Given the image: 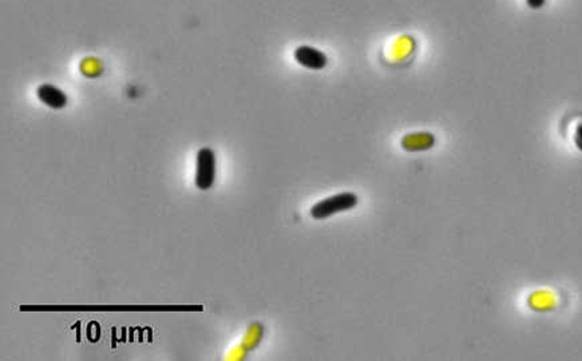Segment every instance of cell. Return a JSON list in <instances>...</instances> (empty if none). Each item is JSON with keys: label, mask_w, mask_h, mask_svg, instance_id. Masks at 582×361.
<instances>
[{"label": "cell", "mask_w": 582, "mask_h": 361, "mask_svg": "<svg viewBox=\"0 0 582 361\" xmlns=\"http://www.w3.org/2000/svg\"><path fill=\"white\" fill-rule=\"evenodd\" d=\"M359 204V198L356 194L351 191H344L336 196H330L328 198L317 202L311 207V217L315 220H326L337 213L348 212Z\"/></svg>", "instance_id": "cell-1"}, {"label": "cell", "mask_w": 582, "mask_h": 361, "mask_svg": "<svg viewBox=\"0 0 582 361\" xmlns=\"http://www.w3.org/2000/svg\"><path fill=\"white\" fill-rule=\"evenodd\" d=\"M216 179V156L212 149L204 147L197 154L196 185L201 190L212 188Z\"/></svg>", "instance_id": "cell-2"}, {"label": "cell", "mask_w": 582, "mask_h": 361, "mask_svg": "<svg viewBox=\"0 0 582 361\" xmlns=\"http://www.w3.org/2000/svg\"><path fill=\"white\" fill-rule=\"evenodd\" d=\"M295 59L300 66L307 67L310 70H323L328 63V59L323 51L311 46H299L296 48Z\"/></svg>", "instance_id": "cell-3"}, {"label": "cell", "mask_w": 582, "mask_h": 361, "mask_svg": "<svg viewBox=\"0 0 582 361\" xmlns=\"http://www.w3.org/2000/svg\"><path fill=\"white\" fill-rule=\"evenodd\" d=\"M38 98L41 99L42 103H45L48 108L51 109H64V106L67 105V95L64 94V91L52 84H42L39 86L38 91Z\"/></svg>", "instance_id": "cell-4"}, {"label": "cell", "mask_w": 582, "mask_h": 361, "mask_svg": "<svg viewBox=\"0 0 582 361\" xmlns=\"http://www.w3.org/2000/svg\"><path fill=\"white\" fill-rule=\"evenodd\" d=\"M434 135L428 134V133H416V134H409L403 138V147L407 149L409 152H418V150H423L430 147L431 145H434Z\"/></svg>", "instance_id": "cell-5"}, {"label": "cell", "mask_w": 582, "mask_h": 361, "mask_svg": "<svg viewBox=\"0 0 582 361\" xmlns=\"http://www.w3.org/2000/svg\"><path fill=\"white\" fill-rule=\"evenodd\" d=\"M526 3H528V6H529L530 8H533V10H539V8H542V7L545 6L546 0H526Z\"/></svg>", "instance_id": "cell-6"}]
</instances>
